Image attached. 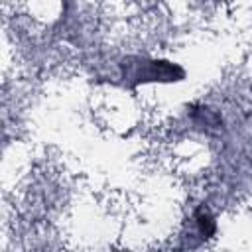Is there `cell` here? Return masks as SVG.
Listing matches in <instances>:
<instances>
[{"instance_id": "6da1fadb", "label": "cell", "mask_w": 252, "mask_h": 252, "mask_svg": "<svg viewBox=\"0 0 252 252\" xmlns=\"http://www.w3.org/2000/svg\"><path fill=\"white\" fill-rule=\"evenodd\" d=\"M175 75H183L181 69L175 65H169L165 61H138L132 65V71H126V79L132 77L136 83H146V81H173Z\"/></svg>"}]
</instances>
